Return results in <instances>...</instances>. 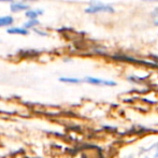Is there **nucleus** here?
Returning a JSON list of instances; mask_svg holds the SVG:
<instances>
[{"instance_id": "obj_10", "label": "nucleus", "mask_w": 158, "mask_h": 158, "mask_svg": "<svg viewBox=\"0 0 158 158\" xmlns=\"http://www.w3.org/2000/svg\"><path fill=\"white\" fill-rule=\"evenodd\" d=\"M35 32L38 33L39 35H48V33L45 31V30H41V29H38V27L35 28Z\"/></svg>"}, {"instance_id": "obj_3", "label": "nucleus", "mask_w": 158, "mask_h": 158, "mask_svg": "<svg viewBox=\"0 0 158 158\" xmlns=\"http://www.w3.org/2000/svg\"><path fill=\"white\" fill-rule=\"evenodd\" d=\"M85 81L90 84H94V85H106V86H115L116 85V83L113 81H108V80L98 79V77H87L85 79Z\"/></svg>"}, {"instance_id": "obj_13", "label": "nucleus", "mask_w": 158, "mask_h": 158, "mask_svg": "<svg viewBox=\"0 0 158 158\" xmlns=\"http://www.w3.org/2000/svg\"><path fill=\"white\" fill-rule=\"evenodd\" d=\"M146 1H158V0H146Z\"/></svg>"}, {"instance_id": "obj_9", "label": "nucleus", "mask_w": 158, "mask_h": 158, "mask_svg": "<svg viewBox=\"0 0 158 158\" xmlns=\"http://www.w3.org/2000/svg\"><path fill=\"white\" fill-rule=\"evenodd\" d=\"M153 21H154V24L156 26H158V8H156L153 12Z\"/></svg>"}, {"instance_id": "obj_2", "label": "nucleus", "mask_w": 158, "mask_h": 158, "mask_svg": "<svg viewBox=\"0 0 158 158\" xmlns=\"http://www.w3.org/2000/svg\"><path fill=\"white\" fill-rule=\"evenodd\" d=\"M30 6L27 2L24 1H15L13 0L10 4V10L13 13H19V12H25L26 10H28Z\"/></svg>"}, {"instance_id": "obj_12", "label": "nucleus", "mask_w": 158, "mask_h": 158, "mask_svg": "<svg viewBox=\"0 0 158 158\" xmlns=\"http://www.w3.org/2000/svg\"><path fill=\"white\" fill-rule=\"evenodd\" d=\"M22 1H28V2H35V1H38V0H22Z\"/></svg>"}, {"instance_id": "obj_7", "label": "nucleus", "mask_w": 158, "mask_h": 158, "mask_svg": "<svg viewBox=\"0 0 158 158\" xmlns=\"http://www.w3.org/2000/svg\"><path fill=\"white\" fill-rule=\"evenodd\" d=\"M39 25H40V22L38 21V19H28L27 22H25L23 24V27L29 30V29H35Z\"/></svg>"}, {"instance_id": "obj_6", "label": "nucleus", "mask_w": 158, "mask_h": 158, "mask_svg": "<svg viewBox=\"0 0 158 158\" xmlns=\"http://www.w3.org/2000/svg\"><path fill=\"white\" fill-rule=\"evenodd\" d=\"M14 23V17L12 15H3L0 16V28L1 27H10Z\"/></svg>"}, {"instance_id": "obj_4", "label": "nucleus", "mask_w": 158, "mask_h": 158, "mask_svg": "<svg viewBox=\"0 0 158 158\" xmlns=\"http://www.w3.org/2000/svg\"><path fill=\"white\" fill-rule=\"evenodd\" d=\"M6 32L10 35H29V30L24 28L23 26H10L6 29Z\"/></svg>"}, {"instance_id": "obj_8", "label": "nucleus", "mask_w": 158, "mask_h": 158, "mask_svg": "<svg viewBox=\"0 0 158 158\" xmlns=\"http://www.w3.org/2000/svg\"><path fill=\"white\" fill-rule=\"evenodd\" d=\"M59 81L64 82V83H80L81 80L77 77H59Z\"/></svg>"}, {"instance_id": "obj_11", "label": "nucleus", "mask_w": 158, "mask_h": 158, "mask_svg": "<svg viewBox=\"0 0 158 158\" xmlns=\"http://www.w3.org/2000/svg\"><path fill=\"white\" fill-rule=\"evenodd\" d=\"M12 1H13V0H0V2H10V3Z\"/></svg>"}, {"instance_id": "obj_5", "label": "nucleus", "mask_w": 158, "mask_h": 158, "mask_svg": "<svg viewBox=\"0 0 158 158\" xmlns=\"http://www.w3.org/2000/svg\"><path fill=\"white\" fill-rule=\"evenodd\" d=\"M44 13V11L42 9H28V10L25 11V16L27 17L28 19H38L39 16H41Z\"/></svg>"}, {"instance_id": "obj_1", "label": "nucleus", "mask_w": 158, "mask_h": 158, "mask_svg": "<svg viewBox=\"0 0 158 158\" xmlns=\"http://www.w3.org/2000/svg\"><path fill=\"white\" fill-rule=\"evenodd\" d=\"M86 13H89V14H94V13H101V12H114V9L112 8L109 4L100 3V2H92L90 6L88 8L85 9Z\"/></svg>"}]
</instances>
